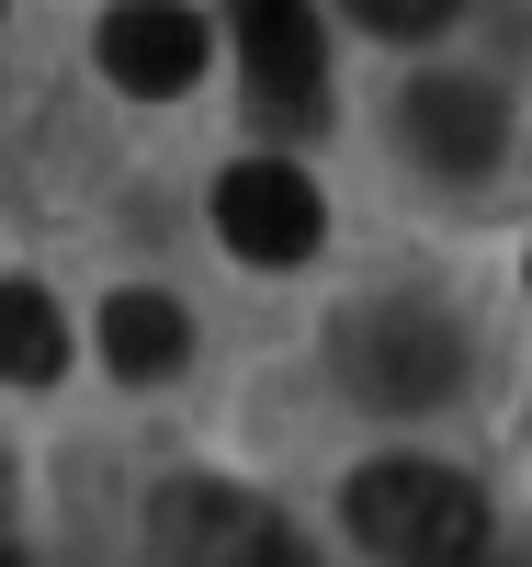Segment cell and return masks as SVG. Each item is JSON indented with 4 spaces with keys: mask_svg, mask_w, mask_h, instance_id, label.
<instances>
[{
    "mask_svg": "<svg viewBox=\"0 0 532 567\" xmlns=\"http://www.w3.org/2000/svg\"><path fill=\"white\" fill-rule=\"evenodd\" d=\"M341 511H352V545L385 556V567H476L488 556V499H476V477L419 465V454L363 465Z\"/></svg>",
    "mask_w": 532,
    "mask_h": 567,
    "instance_id": "1",
    "label": "cell"
},
{
    "mask_svg": "<svg viewBox=\"0 0 532 567\" xmlns=\"http://www.w3.org/2000/svg\"><path fill=\"white\" fill-rule=\"evenodd\" d=\"M341 386L363 398V409H442L453 386H465V329H453V307L442 296H374V307H352L341 318Z\"/></svg>",
    "mask_w": 532,
    "mask_h": 567,
    "instance_id": "2",
    "label": "cell"
},
{
    "mask_svg": "<svg viewBox=\"0 0 532 567\" xmlns=\"http://www.w3.org/2000/svg\"><path fill=\"white\" fill-rule=\"evenodd\" d=\"M148 545H159V567H317L272 499L216 488V477H170L148 499Z\"/></svg>",
    "mask_w": 532,
    "mask_h": 567,
    "instance_id": "3",
    "label": "cell"
},
{
    "mask_svg": "<svg viewBox=\"0 0 532 567\" xmlns=\"http://www.w3.org/2000/svg\"><path fill=\"white\" fill-rule=\"evenodd\" d=\"M317 182L295 171V159H238L227 182H216V239L238 250V261H261V272H283V261H306L317 250Z\"/></svg>",
    "mask_w": 532,
    "mask_h": 567,
    "instance_id": "4",
    "label": "cell"
},
{
    "mask_svg": "<svg viewBox=\"0 0 532 567\" xmlns=\"http://www.w3.org/2000/svg\"><path fill=\"white\" fill-rule=\"evenodd\" d=\"M227 34H238V69H250V103L272 114H317V80H328V34H317V0H227Z\"/></svg>",
    "mask_w": 532,
    "mask_h": 567,
    "instance_id": "5",
    "label": "cell"
},
{
    "mask_svg": "<svg viewBox=\"0 0 532 567\" xmlns=\"http://www.w3.org/2000/svg\"><path fill=\"white\" fill-rule=\"evenodd\" d=\"M216 58V34L192 0H114L103 12V80L114 91H148V103H170V91H192Z\"/></svg>",
    "mask_w": 532,
    "mask_h": 567,
    "instance_id": "6",
    "label": "cell"
},
{
    "mask_svg": "<svg viewBox=\"0 0 532 567\" xmlns=\"http://www.w3.org/2000/svg\"><path fill=\"white\" fill-rule=\"evenodd\" d=\"M397 136H408V159H419V171L476 182V171L510 148V114H499V91H488V80H408V91H397Z\"/></svg>",
    "mask_w": 532,
    "mask_h": 567,
    "instance_id": "7",
    "label": "cell"
},
{
    "mask_svg": "<svg viewBox=\"0 0 532 567\" xmlns=\"http://www.w3.org/2000/svg\"><path fill=\"white\" fill-rule=\"evenodd\" d=\"M192 352V318L159 296V284H125V296L103 307V363L125 374V386H159V374H181Z\"/></svg>",
    "mask_w": 532,
    "mask_h": 567,
    "instance_id": "8",
    "label": "cell"
},
{
    "mask_svg": "<svg viewBox=\"0 0 532 567\" xmlns=\"http://www.w3.org/2000/svg\"><path fill=\"white\" fill-rule=\"evenodd\" d=\"M0 374L12 386H58L69 374V318L45 284H0Z\"/></svg>",
    "mask_w": 532,
    "mask_h": 567,
    "instance_id": "9",
    "label": "cell"
},
{
    "mask_svg": "<svg viewBox=\"0 0 532 567\" xmlns=\"http://www.w3.org/2000/svg\"><path fill=\"white\" fill-rule=\"evenodd\" d=\"M465 12V0H352V23L363 34H385V45H419V34H442Z\"/></svg>",
    "mask_w": 532,
    "mask_h": 567,
    "instance_id": "10",
    "label": "cell"
},
{
    "mask_svg": "<svg viewBox=\"0 0 532 567\" xmlns=\"http://www.w3.org/2000/svg\"><path fill=\"white\" fill-rule=\"evenodd\" d=\"M0 499H12V454H0Z\"/></svg>",
    "mask_w": 532,
    "mask_h": 567,
    "instance_id": "11",
    "label": "cell"
},
{
    "mask_svg": "<svg viewBox=\"0 0 532 567\" xmlns=\"http://www.w3.org/2000/svg\"><path fill=\"white\" fill-rule=\"evenodd\" d=\"M0 567H23V545H0Z\"/></svg>",
    "mask_w": 532,
    "mask_h": 567,
    "instance_id": "12",
    "label": "cell"
}]
</instances>
